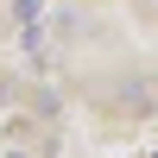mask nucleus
Segmentation results:
<instances>
[{"instance_id":"f257e3e1","label":"nucleus","mask_w":158,"mask_h":158,"mask_svg":"<svg viewBox=\"0 0 158 158\" xmlns=\"http://www.w3.org/2000/svg\"><path fill=\"white\" fill-rule=\"evenodd\" d=\"M13 13H19V25H25V32H32V25H38V0H19V6H13Z\"/></svg>"}]
</instances>
